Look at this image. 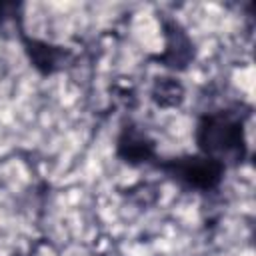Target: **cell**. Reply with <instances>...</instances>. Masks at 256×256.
<instances>
[{"instance_id": "6da1fadb", "label": "cell", "mask_w": 256, "mask_h": 256, "mask_svg": "<svg viewBox=\"0 0 256 256\" xmlns=\"http://www.w3.org/2000/svg\"><path fill=\"white\" fill-rule=\"evenodd\" d=\"M48 24H50V18H48L42 2H24L20 6V30L28 38L46 42Z\"/></svg>"}, {"instance_id": "7a4b0ae2", "label": "cell", "mask_w": 256, "mask_h": 256, "mask_svg": "<svg viewBox=\"0 0 256 256\" xmlns=\"http://www.w3.org/2000/svg\"><path fill=\"white\" fill-rule=\"evenodd\" d=\"M226 80L228 88L238 96V100H244L248 106L254 104V62L230 66Z\"/></svg>"}, {"instance_id": "3957f363", "label": "cell", "mask_w": 256, "mask_h": 256, "mask_svg": "<svg viewBox=\"0 0 256 256\" xmlns=\"http://www.w3.org/2000/svg\"><path fill=\"white\" fill-rule=\"evenodd\" d=\"M108 178H112L116 190H120V192H124V190H134L138 184H142V170H140L138 166H130V164H124V162H122V164L114 170V174L108 176Z\"/></svg>"}, {"instance_id": "277c9868", "label": "cell", "mask_w": 256, "mask_h": 256, "mask_svg": "<svg viewBox=\"0 0 256 256\" xmlns=\"http://www.w3.org/2000/svg\"><path fill=\"white\" fill-rule=\"evenodd\" d=\"M180 194H182L180 184H176L174 180L164 178V180L156 186V200H154V206L160 208V210H164V212H168V208L180 198ZM166 216H168V214H166Z\"/></svg>"}, {"instance_id": "5b68a950", "label": "cell", "mask_w": 256, "mask_h": 256, "mask_svg": "<svg viewBox=\"0 0 256 256\" xmlns=\"http://www.w3.org/2000/svg\"><path fill=\"white\" fill-rule=\"evenodd\" d=\"M194 46H196L194 48V62H198V64L216 60V56L220 52V42L216 36H206V38L198 40Z\"/></svg>"}, {"instance_id": "8992f818", "label": "cell", "mask_w": 256, "mask_h": 256, "mask_svg": "<svg viewBox=\"0 0 256 256\" xmlns=\"http://www.w3.org/2000/svg\"><path fill=\"white\" fill-rule=\"evenodd\" d=\"M114 246H116V242H114L110 236L100 234V236L94 240V244H90L88 248H90V252H92L94 256H110L112 250H114Z\"/></svg>"}, {"instance_id": "52a82bcc", "label": "cell", "mask_w": 256, "mask_h": 256, "mask_svg": "<svg viewBox=\"0 0 256 256\" xmlns=\"http://www.w3.org/2000/svg\"><path fill=\"white\" fill-rule=\"evenodd\" d=\"M232 172H234V178H238V180H242V182H248V184H254V182H256L254 166H252V162H250V160L240 162L238 166H234V168H232Z\"/></svg>"}, {"instance_id": "ba28073f", "label": "cell", "mask_w": 256, "mask_h": 256, "mask_svg": "<svg viewBox=\"0 0 256 256\" xmlns=\"http://www.w3.org/2000/svg\"><path fill=\"white\" fill-rule=\"evenodd\" d=\"M30 256H60V250L50 242H38Z\"/></svg>"}, {"instance_id": "9c48e42d", "label": "cell", "mask_w": 256, "mask_h": 256, "mask_svg": "<svg viewBox=\"0 0 256 256\" xmlns=\"http://www.w3.org/2000/svg\"><path fill=\"white\" fill-rule=\"evenodd\" d=\"M244 140H246L248 152L252 154V150H254V114H250L244 122Z\"/></svg>"}]
</instances>
